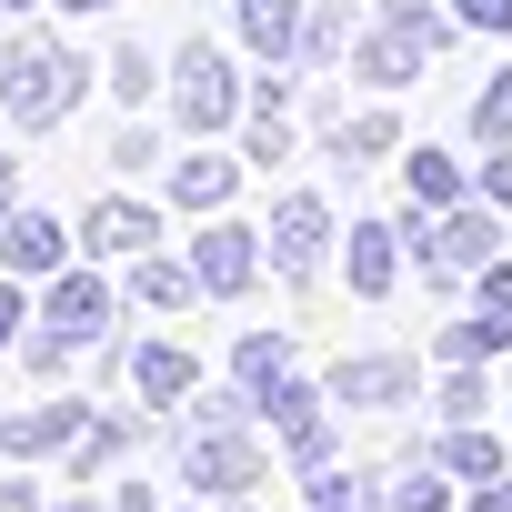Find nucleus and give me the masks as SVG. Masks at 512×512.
I'll list each match as a JSON object with an SVG mask.
<instances>
[{"label": "nucleus", "mask_w": 512, "mask_h": 512, "mask_svg": "<svg viewBox=\"0 0 512 512\" xmlns=\"http://www.w3.org/2000/svg\"><path fill=\"white\" fill-rule=\"evenodd\" d=\"M71 91H81V61L71 51H51V41H21V51H0V111L11 121H61L71 111Z\"/></svg>", "instance_id": "1"}, {"label": "nucleus", "mask_w": 512, "mask_h": 512, "mask_svg": "<svg viewBox=\"0 0 512 512\" xmlns=\"http://www.w3.org/2000/svg\"><path fill=\"white\" fill-rule=\"evenodd\" d=\"M251 262H262V251H251V231H231V221H211V231L191 241V282H201V292H241Z\"/></svg>", "instance_id": "2"}, {"label": "nucleus", "mask_w": 512, "mask_h": 512, "mask_svg": "<svg viewBox=\"0 0 512 512\" xmlns=\"http://www.w3.org/2000/svg\"><path fill=\"white\" fill-rule=\"evenodd\" d=\"M181 121H191V131H221V121H231V71H221V51H181Z\"/></svg>", "instance_id": "3"}, {"label": "nucleus", "mask_w": 512, "mask_h": 512, "mask_svg": "<svg viewBox=\"0 0 512 512\" xmlns=\"http://www.w3.org/2000/svg\"><path fill=\"white\" fill-rule=\"evenodd\" d=\"M412 251H422L432 272H482V262H492V221H482V211H452V221H442L432 241H412Z\"/></svg>", "instance_id": "4"}, {"label": "nucleus", "mask_w": 512, "mask_h": 512, "mask_svg": "<svg viewBox=\"0 0 512 512\" xmlns=\"http://www.w3.org/2000/svg\"><path fill=\"white\" fill-rule=\"evenodd\" d=\"M0 272H61V221L11 211V221H0Z\"/></svg>", "instance_id": "5"}, {"label": "nucleus", "mask_w": 512, "mask_h": 512, "mask_svg": "<svg viewBox=\"0 0 512 512\" xmlns=\"http://www.w3.org/2000/svg\"><path fill=\"white\" fill-rule=\"evenodd\" d=\"M101 322H111V282H91V272H71V282L51 292V332H61V342H91Z\"/></svg>", "instance_id": "6"}, {"label": "nucleus", "mask_w": 512, "mask_h": 512, "mask_svg": "<svg viewBox=\"0 0 512 512\" xmlns=\"http://www.w3.org/2000/svg\"><path fill=\"white\" fill-rule=\"evenodd\" d=\"M272 251H282V272H312V262H322V201H312V191H292V201H282Z\"/></svg>", "instance_id": "7"}, {"label": "nucleus", "mask_w": 512, "mask_h": 512, "mask_svg": "<svg viewBox=\"0 0 512 512\" xmlns=\"http://www.w3.org/2000/svg\"><path fill=\"white\" fill-rule=\"evenodd\" d=\"M241 41L262 51V61H292V41H302V0H241Z\"/></svg>", "instance_id": "8"}, {"label": "nucleus", "mask_w": 512, "mask_h": 512, "mask_svg": "<svg viewBox=\"0 0 512 512\" xmlns=\"http://www.w3.org/2000/svg\"><path fill=\"white\" fill-rule=\"evenodd\" d=\"M231 181H241L231 161H211V151H191V161L171 171V201H181V211H211V201H231Z\"/></svg>", "instance_id": "9"}, {"label": "nucleus", "mask_w": 512, "mask_h": 512, "mask_svg": "<svg viewBox=\"0 0 512 512\" xmlns=\"http://www.w3.org/2000/svg\"><path fill=\"white\" fill-rule=\"evenodd\" d=\"M71 432H81V402H51V412L0 422V442H11V452H51V442H71Z\"/></svg>", "instance_id": "10"}, {"label": "nucleus", "mask_w": 512, "mask_h": 512, "mask_svg": "<svg viewBox=\"0 0 512 512\" xmlns=\"http://www.w3.org/2000/svg\"><path fill=\"white\" fill-rule=\"evenodd\" d=\"M141 241H151V211L141 201H101L91 211V251H141Z\"/></svg>", "instance_id": "11"}, {"label": "nucleus", "mask_w": 512, "mask_h": 512, "mask_svg": "<svg viewBox=\"0 0 512 512\" xmlns=\"http://www.w3.org/2000/svg\"><path fill=\"white\" fill-rule=\"evenodd\" d=\"M131 372H141V392H151V402H181V392H191V352H171V342H151Z\"/></svg>", "instance_id": "12"}, {"label": "nucleus", "mask_w": 512, "mask_h": 512, "mask_svg": "<svg viewBox=\"0 0 512 512\" xmlns=\"http://www.w3.org/2000/svg\"><path fill=\"white\" fill-rule=\"evenodd\" d=\"M191 472H201L211 492H241V482H251V452H241V442H191Z\"/></svg>", "instance_id": "13"}, {"label": "nucleus", "mask_w": 512, "mask_h": 512, "mask_svg": "<svg viewBox=\"0 0 512 512\" xmlns=\"http://www.w3.org/2000/svg\"><path fill=\"white\" fill-rule=\"evenodd\" d=\"M352 282H362V292H382V282H392V231H382V221H362V231H352Z\"/></svg>", "instance_id": "14"}, {"label": "nucleus", "mask_w": 512, "mask_h": 512, "mask_svg": "<svg viewBox=\"0 0 512 512\" xmlns=\"http://www.w3.org/2000/svg\"><path fill=\"white\" fill-rule=\"evenodd\" d=\"M402 181H412L422 201H452V191H462V171H452L442 151H412V161H402Z\"/></svg>", "instance_id": "15"}, {"label": "nucleus", "mask_w": 512, "mask_h": 512, "mask_svg": "<svg viewBox=\"0 0 512 512\" xmlns=\"http://www.w3.org/2000/svg\"><path fill=\"white\" fill-rule=\"evenodd\" d=\"M131 292H141V302H191V272H181V262H141Z\"/></svg>", "instance_id": "16"}, {"label": "nucleus", "mask_w": 512, "mask_h": 512, "mask_svg": "<svg viewBox=\"0 0 512 512\" xmlns=\"http://www.w3.org/2000/svg\"><path fill=\"white\" fill-rule=\"evenodd\" d=\"M402 382H412L402 362H362V372H342V392H362V402H392Z\"/></svg>", "instance_id": "17"}, {"label": "nucleus", "mask_w": 512, "mask_h": 512, "mask_svg": "<svg viewBox=\"0 0 512 512\" xmlns=\"http://www.w3.org/2000/svg\"><path fill=\"white\" fill-rule=\"evenodd\" d=\"M241 382H251V392H272V382H282V342L251 332V342H241Z\"/></svg>", "instance_id": "18"}, {"label": "nucleus", "mask_w": 512, "mask_h": 512, "mask_svg": "<svg viewBox=\"0 0 512 512\" xmlns=\"http://www.w3.org/2000/svg\"><path fill=\"white\" fill-rule=\"evenodd\" d=\"M472 131H492V141H502V131H512V71H502V81H492V91H482V111H472Z\"/></svg>", "instance_id": "19"}, {"label": "nucleus", "mask_w": 512, "mask_h": 512, "mask_svg": "<svg viewBox=\"0 0 512 512\" xmlns=\"http://www.w3.org/2000/svg\"><path fill=\"white\" fill-rule=\"evenodd\" d=\"M462 31H512V0H462Z\"/></svg>", "instance_id": "20"}, {"label": "nucleus", "mask_w": 512, "mask_h": 512, "mask_svg": "<svg viewBox=\"0 0 512 512\" xmlns=\"http://www.w3.org/2000/svg\"><path fill=\"white\" fill-rule=\"evenodd\" d=\"M342 151H392V121H382V111H372V121H352V131H342Z\"/></svg>", "instance_id": "21"}, {"label": "nucleus", "mask_w": 512, "mask_h": 512, "mask_svg": "<svg viewBox=\"0 0 512 512\" xmlns=\"http://www.w3.org/2000/svg\"><path fill=\"white\" fill-rule=\"evenodd\" d=\"M11 332H21V292L0 282V352H11Z\"/></svg>", "instance_id": "22"}, {"label": "nucleus", "mask_w": 512, "mask_h": 512, "mask_svg": "<svg viewBox=\"0 0 512 512\" xmlns=\"http://www.w3.org/2000/svg\"><path fill=\"white\" fill-rule=\"evenodd\" d=\"M482 292H492V302L512 312V272H502V262H482Z\"/></svg>", "instance_id": "23"}, {"label": "nucleus", "mask_w": 512, "mask_h": 512, "mask_svg": "<svg viewBox=\"0 0 512 512\" xmlns=\"http://www.w3.org/2000/svg\"><path fill=\"white\" fill-rule=\"evenodd\" d=\"M482 191H492V201H512V151H502V161L482 171Z\"/></svg>", "instance_id": "24"}, {"label": "nucleus", "mask_w": 512, "mask_h": 512, "mask_svg": "<svg viewBox=\"0 0 512 512\" xmlns=\"http://www.w3.org/2000/svg\"><path fill=\"white\" fill-rule=\"evenodd\" d=\"M61 11H111V0H61Z\"/></svg>", "instance_id": "25"}, {"label": "nucleus", "mask_w": 512, "mask_h": 512, "mask_svg": "<svg viewBox=\"0 0 512 512\" xmlns=\"http://www.w3.org/2000/svg\"><path fill=\"white\" fill-rule=\"evenodd\" d=\"M0 211H11V161H0Z\"/></svg>", "instance_id": "26"}]
</instances>
